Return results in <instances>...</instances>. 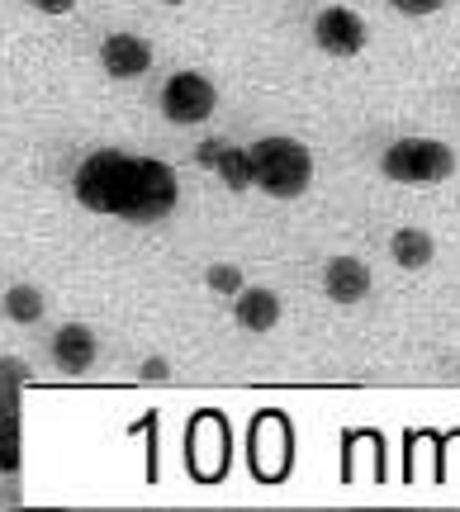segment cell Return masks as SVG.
I'll return each mask as SVG.
<instances>
[{"mask_svg":"<svg viewBox=\"0 0 460 512\" xmlns=\"http://www.w3.org/2000/svg\"><path fill=\"white\" fill-rule=\"evenodd\" d=\"M76 200L95 214H114L124 223H157L176 209L181 185L166 162L105 147V152H91L76 171Z\"/></svg>","mask_w":460,"mask_h":512,"instance_id":"6da1fadb","label":"cell"},{"mask_svg":"<svg viewBox=\"0 0 460 512\" xmlns=\"http://www.w3.org/2000/svg\"><path fill=\"white\" fill-rule=\"evenodd\" d=\"M247 152V176L257 190H266L271 200H299L313 181V157L309 147L295 138H257Z\"/></svg>","mask_w":460,"mask_h":512,"instance_id":"7a4b0ae2","label":"cell"},{"mask_svg":"<svg viewBox=\"0 0 460 512\" xmlns=\"http://www.w3.org/2000/svg\"><path fill=\"white\" fill-rule=\"evenodd\" d=\"M380 171L399 185H437L456 176V152L432 138H404L380 157Z\"/></svg>","mask_w":460,"mask_h":512,"instance_id":"3957f363","label":"cell"},{"mask_svg":"<svg viewBox=\"0 0 460 512\" xmlns=\"http://www.w3.org/2000/svg\"><path fill=\"white\" fill-rule=\"evenodd\" d=\"M214 110H219V91H214L209 76L176 72L162 86V114L171 119V124H204Z\"/></svg>","mask_w":460,"mask_h":512,"instance_id":"277c9868","label":"cell"},{"mask_svg":"<svg viewBox=\"0 0 460 512\" xmlns=\"http://www.w3.org/2000/svg\"><path fill=\"white\" fill-rule=\"evenodd\" d=\"M313 38L328 57H356L366 48V19L347 10V5H332V10L313 19Z\"/></svg>","mask_w":460,"mask_h":512,"instance_id":"5b68a950","label":"cell"},{"mask_svg":"<svg viewBox=\"0 0 460 512\" xmlns=\"http://www.w3.org/2000/svg\"><path fill=\"white\" fill-rule=\"evenodd\" d=\"M190 465L200 479H214L228 465V427L219 413H200L190 427Z\"/></svg>","mask_w":460,"mask_h":512,"instance_id":"8992f818","label":"cell"},{"mask_svg":"<svg viewBox=\"0 0 460 512\" xmlns=\"http://www.w3.org/2000/svg\"><path fill=\"white\" fill-rule=\"evenodd\" d=\"M100 62H105V72L110 76L133 81V76H143L152 67V48L138 34H110L105 43H100Z\"/></svg>","mask_w":460,"mask_h":512,"instance_id":"52a82bcc","label":"cell"},{"mask_svg":"<svg viewBox=\"0 0 460 512\" xmlns=\"http://www.w3.org/2000/svg\"><path fill=\"white\" fill-rule=\"evenodd\" d=\"M323 290H328L332 304H361L370 294L366 261H356V256H332L328 266H323Z\"/></svg>","mask_w":460,"mask_h":512,"instance_id":"ba28073f","label":"cell"},{"mask_svg":"<svg viewBox=\"0 0 460 512\" xmlns=\"http://www.w3.org/2000/svg\"><path fill=\"white\" fill-rule=\"evenodd\" d=\"M233 313L247 332H271L280 323V294L266 290V285H242L233 294Z\"/></svg>","mask_w":460,"mask_h":512,"instance_id":"9c48e42d","label":"cell"},{"mask_svg":"<svg viewBox=\"0 0 460 512\" xmlns=\"http://www.w3.org/2000/svg\"><path fill=\"white\" fill-rule=\"evenodd\" d=\"M53 361L67 375H86L95 366V332L86 323H67V328H57L53 337Z\"/></svg>","mask_w":460,"mask_h":512,"instance_id":"30bf717a","label":"cell"},{"mask_svg":"<svg viewBox=\"0 0 460 512\" xmlns=\"http://www.w3.org/2000/svg\"><path fill=\"white\" fill-rule=\"evenodd\" d=\"M389 256L404 266V271H423L432 266V256H437V242L427 228H399L394 238H389Z\"/></svg>","mask_w":460,"mask_h":512,"instance_id":"8fae6325","label":"cell"},{"mask_svg":"<svg viewBox=\"0 0 460 512\" xmlns=\"http://www.w3.org/2000/svg\"><path fill=\"white\" fill-rule=\"evenodd\" d=\"M200 162L214 166L223 181L233 190H252V176H247V152L242 147H228V143H204L200 147Z\"/></svg>","mask_w":460,"mask_h":512,"instance_id":"7c38bea8","label":"cell"},{"mask_svg":"<svg viewBox=\"0 0 460 512\" xmlns=\"http://www.w3.org/2000/svg\"><path fill=\"white\" fill-rule=\"evenodd\" d=\"M0 309H5V318H10V323H38V318H43V309H48V299H43V290H38V285H10Z\"/></svg>","mask_w":460,"mask_h":512,"instance_id":"4fadbf2b","label":"cell"},{"mask_svg":"<svg viewBox=\"0 0 460 512\" xmlns=\"http://www.w3.org/2000/svg\"><path fill=\"white\" fill-rule=\"evenodd\" d=\"M24 380H29L24 361H15V356H0V418L19 413V389H24Z\"/></svg>","mask_w":460,"mask_h":512,"instance_id":"5bb4252c","label":"cell"},{"mask_svg":"<svg viewBox=\"0 0 460 512\" xmlns=\"http://www.w3.org/2000/svg\"><path fill=\"white\" fill-rule=\"evenodd\" d=\"M24 465V437H19V418H0V475H19Z\"/></svg>","mask_w":460,"mask_h":512,"instance_id":"9a60e30c","label":"cell"},{"mask_svg":"<svg viewBox=\"0 0 460 512\" xmlns=\"http://www.w3.org/2000/svg\"><path fill=\"white\" fill-rule=\"evenodd\" d=\"M204 285H209L214 294H223V299H228V294H238V290H242V271L233 266V261H214V266L204 271Z\"/></svg>","mask_w":460,"mask_h":512,"instance_id":"2e32d148","label":"cell"},{"mask_svg":"<svg viewBox=\"0 0 460 512\" xmlns=\"http://www.w3.org/2000/svg\"><path fill=\"white\" fill-rule=\"evenodd\" d=\"M389 5H394V10H404V15H432V10H442L446 0H389Z\"/></svg>","mask_w":460,"mask_h":512,"instance_id":"e0dca14e","label":"cell"},{"mask_svg":"<svg viewBox=\"0 0 460 512\" xmlns=\"http://www.w3.org/2000/svg\"><path fill=\"white\" fill-rule=\"evenodd\" d=\"M29 5H34V10H43V15H67L76 0H29Z\"/></svg>","mask_w":460,"mask_h":512,"instance_id":"ac0fdd59","label":"cell"},{"mask_svg":"<svg viewBox=\"0 0 460 512\" xmlns=\"http://www.w3.org/2000/svg\"><path fill=\"white\" fill-rule=\"evenodd\" d=\"M166 375H171V370H166L162 356H148V361H143V380H166Z\"/></svg>","mask_w":460,"mask_h":512,"instance_id":"d6986e66","label":"cell"},{"mask_svg":"<svg viewBox=\"0 0 460 512\" xmlns=\"http://www.w3.org/2000/svg\"><path fill=\"white\" fill-rule=\"evenodd\" d=\"M162 5H185V0H162Z\"/></svg>","mask_w":460,"mask_h":512,"instance_id":"ffe728a7","label":"cell"}]
</instances>
